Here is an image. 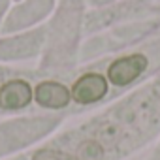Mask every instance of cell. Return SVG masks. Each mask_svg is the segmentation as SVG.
Wrapping results in <instances>:
<instances>
[{
	"mask_svg": "<svg viewBox=\"0 0 160 160\" xmlns=\"http://www.w3.org/2000/svg\"><path fill=\"white\" fill-rule=\"evenodd\" d=\"M147 68V58L145 55H130V57H122V58H117L109 70H108V79L117 85V87H124L128 83H132L134 79H138Z\"/></svg>",
	"mask_w": 160,
	"mask_h": 160,
	"instance_id": "cell-1",
	"label": "cell"
},
{
	"mask_svg": "<svg viewBox=\"0 0 160 160\" xmlns=\"http://www.w3.org/2000/svg\"><path fill=\"white\" fill-rule=\"evenodd\" d=\"M72 98L77 104H94L108 92V81L100 73H85L72 87Z\"/></svg>",
	"mask_w": 160,
	"mask_h": 160,
	"instance_id": "cell-2",
	"label": "cell"
},
{
	"mask_svg": "<svg viewBox=\"0 0 160 160\" xmlns=\"http://www.w3.org/2000/svg\"><path fill=\"white\" fill-rule=\"evenodd\" d=\"M32 89L23 79H12L0 89V108L2 109H23L32 100Z\"/></svg>",
	"mask_w": 160,
	"mask_h": 160,
	"instance_id": "cell-3",
	"label": "cell"
},
{
	"mask_svg": "<svg viewBox=\"0 0 160 160\" xmlns=\"http://www.w3.org/2000/svg\"><path fill=\"white\" fill-rule=\"evenodd\" d=\"M34 98L42 108H49V109H60L66 108L70 104L72 92L57 81H43L36 87L34 91Z\"/></svg>",
	"mask_w": 160,
	"mask_h": 160,
	"instance_id": "cell-4",
	"label": "cell"
},
{
	"mask_svg": "<svg viewBox=\"0 0 160 160\" xmlns=\"http://www.w3.org/2000/svg\"><path fill=\"white\" fill-rule=\"evenodd\" d=\"M102 158V147L96 141H87L81 147V160H100Z\"/></svg>",
	"mask_w": 160,
	"mask_h": 160,
	"instance_id": "cell-5",
	"label": "cell"
},
{
	"mask_svg": "<svg viewBox=\"0 0 160 160\" xmlns=\"http://www.w3.org/2000/svg\"><path fill=\"white\" fill-rule=\"evenodd\" d=\"M34 160H77V158L68 154V152H62V151H49V149H45V151H40L34 156Z\"/></svg>",
	"mask_w": 160,
	"mask_h": 160,
	"instance_id": "cell-6",
	"label": "cell"
}]
</instances>
